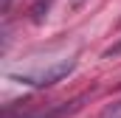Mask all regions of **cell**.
Listing matches in <instances>:
<instances>
[{"label":"cell","instance_id":"7a4b0ae2","mask_svg":"<svg viewBox=\"0 0 121 118\" xmlns=\"http://www.w3.org/2000/svg\"><path fill=\"white\" fill-rule=\"evenodd\" d=\"M76 107H79V101H70V104H56V107H51V110L26 113V115H20V118H65V115H70Z\"/></svg>","mask_w":121,"mask_h":118},{"label":"cell","instance_id":"3957f363","mask_svg":"<svg viewBox=\"0 0 121 118\" xmlns=\"http://www.w3.org/2000/svg\"><path fill=\"white\" fill-rule=\"evenodd\" d=\"M82 3H85V0H73L70 6H73V8H82Z\"/></svg>","mask_w":121,"mask_h":118},{"label":"cell","instance_id":"6da1fadb","mask_svg":"<svg viewBox=\"0 0 121 118\" xmlns=\"http://www.w3.org/2000/svg\"><path fill=\"white\" fill-rule=\"evenodd\" d=\"M73 59H65L59 65H54V67H45V70H37V73H23V76H17L23 84H34V87H45V84H54V82H59L65 79L70 70H73Z\"/></svg>","mask_w":121,"mask_h":118},{"label":"cell","instance_id":"277c9868","mask_svg":"<svg viewBox=\"0 0 121 118\" xmlns=\"http://www.w3.org/2000/svg\"><path fill=\"white\" fill-rule=\"evenodd\" d=\"M9 3H11V0H3V11H6V8H9Z\"/></svg>","mask_w":121,"mask_h":118}]
</instances>
